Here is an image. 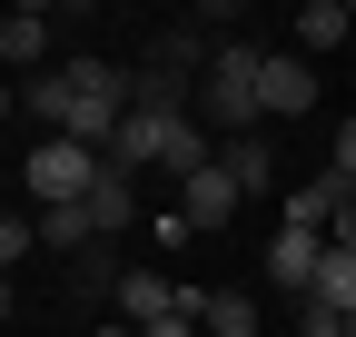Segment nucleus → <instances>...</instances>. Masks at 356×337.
Segmentation results:
<instances>
[{"mask_svg":"<svg viewBox=\"0 0 356 337\" xmlns=\"http://www.w3.org/2000/svg\"><path fill=\"white\" fill-rule=\"evenodd\" d=\"M346 30H356V10H346V0H307V10L287 20L297 60H327V50H346Z\"/></svg>","mask_w":356,"mask_h":337,"instance_id":"obj_7","label":"nucleus"},{"mask_svg":"<svg viewBox=\"0 0 356 337\" xmlns=\"http://www.w3.org/2000/svg\"><path fill=\"white\" fill-rule=\"evenodd\" d=\"M198 327H208V337H257V298H248V288H208Z\"/></svg>","mask_w":356,"mask_h":337,"instance_id":"obj_12","label":"nucleus"},{"mask_svg":"<svg viewBox=\"0 0 356 337\" xmlns=\"http://www.w3.org/2000/svg\"><path fill=\"white\" fill-rule=\"evenodd\" d=\"M30 248H40V219H30V208H10V219H0V258H10V268H20V258H30Z\"/></svg>","mask_w":356,"mask_h":337,"instance_id":"obj_13","label":"nucleus"},{"mask_svg":"<svg viewBox=\"0 0 356 337\" xmlns=\"http://www.w3.org/2000/svg\"><path fill=\"white\" fill-rule=\"evenodd\" d=\"M317 268H327V238H307V228H277V238H267V288L317 298Z\"/></svg>","mask_w":356,"mask_h":337,"instance_id":"obj_5","label":"nucleus"},{"mask_svg":"<svg viewBox=\"0 0 356 337\" xmlns=\"http://www.w3.org/2000/svg\"><path fill=\"white\" fill-rule=\"evenodd\" d=\"M297 337H346V318H337L327 298H297Z\"/></svg>","mask_w":356,"mask_h":337,"instance_id":"obj_14","label":"nucleus"},{"mask_svg":"<svg viewBox=\"0 0 356 337\" xmlns=\"http://www.w3.org/2000/svg\"><path fill=\"white\" fill-rule=\"evenodd\" d=\"M238 198H248V189L228 179V159H208L198 179H178V219H188V228L208 238V228H228V219H238Z\"/></svg>","mask_w":356,"mask_h":337,"instance_id":"obj_4","label":"nucleus"},{"mask_svg":"<svg viewBox=\"0 0 356 337\" xmlns=\"http://www.w3.org/2000/svg\"><path fill=\"white\" fill-rule=\"evenodd\" d=\"M89 228H99V248L139 228V179H129V168H99V189H89Z\"/></svg>","mask_w":356,"mask_h":337,"instance_id":"obj_6","label":"nucleus"},{"mask_svg":"<svg viewBox=\"0 0 356 337\" xmlns=\"http://www.w3.org/2000/svg\"><path fill=\"white\" fill-rule=\"evenodd\" d=\"M99 337H139V327H119V318H99Z\"/></svg>","mask_w":356,"mask_h":337,"instance_id":"obj_17","label":"nucleus"},{"mask_svg":"<svg viewBox=\"0 0 356 337\" xmlns=\"http://www.w3.org/2000/svg\"><path fill=\"white\" fill-rule=\"evenodd\" d=\"M218 159H228V179H238L248 198H257V189H277V149H267L257 130H248V139H218Z\"/></svg>","mask_w":356,"mask_h":337,"instance_id":"obj_10","label":"nucleus"},{"mask_svg":"<svg viewBox=\"0 0 356 337\" xmlns=\"http://www.w3.org/2000/svg\"><path fill=\"white\" fill-rule=\"evenodd\" d=\"M30 219H40V248H60V258H89V238H99L89 228V198L79 208H30Z\"/></svg>","mask_w":356,"mask_h":337,"instance_id":"obj_11","label":"nucleus"},{"mask_svg":"<svg viewBox=\"0 0 356 337\" xmlns=\"http://www.w3.org/2000/svg\"><path fill=\"white\" fill-rule=\"evenodd\" d=\"M346 337H356V318H346Z\"/></svg>","mask_w":356,"mask_h":337,"instance_id":"obj_18","label":"nucleus"},{"mask_svg":"<svg viewBox=\"0 0 356 337\" xmlns=\"http://www.w3.org/2000/svg\"><path fill=\"white\" fill-rule=\"evenodd\" d=\"M257 109H267V119H307V109H317V60L267 50V70H257Z\"/></svg>","mask_w":356,"mask_h":337,"instance_id":"obj_3","label":"nucleus"},{"mask_svg":"<svg viewBox=\"0 0 356 337\" xmlns=\"http://www.w3.org/2000/svg\"><path fill=\"white\" fill-rule=\"evenodd\" d=\"M337 198H346V179H317V189H287V208H277V228H307V238H327V228H337Z\"/></svg>","mask_w":356,"mask_h":337,"instance_id":"obj_9","label":"nucleus"},{"mask_svg":"<svg viewBox=\"0 0 356 337\" xmlns=\"http://www.w3.org/2000/svg\"><path fill=\"white\" fill-rule=\"evenodd\" d=\"M99 168H109L99 149H79V139H40V149L20 159V198H30V208H79L89 189H99Z\"/></svg>","mask_w":356,"mask_h":337,"instance_id":"obj_2","label":"nucleus"},{"mask_svg":"<svg viewBox=\"0 0 356 337\" xmlns=\"http://www.w3.org/2000/svg\"><path fill=\"white\" fill-rule=\"evenodd\" d=\"M257 70H267L257 40H228V50H218V70L198 79V130H218V139L257 130Z\"/></svg>","mask_w":356,"mask_h":337,"instance_id":"obj_1","label":"nucleus"},{"mask_svg":"<svg viewBox=\"0 0 356 337\" xmlns=\"http://www.w3.org/2000/svg\"><path fill=\"white\" fill-rule=\"evenodd\" d=\"M139 337H208L198 318H159V327H139Z\"/></svg>","mask_w":356,"mask_h":337,"instance_id":"obj_16","label":"nucleus"},{"mask_svg":"<svg viewBox=\"0 0 356 337\" xmlns=\"http://www.w3.org/2000/svg\"><path fill=\"white\" fill-rule=\"evenodd\" d=\"M0 60L40 79V60H50V10H10V20H0Z\"/></svg>","mask_w":356,"mask_h":337,"instance_id":"obj_8","label":"nucleus"},{"mask_svg":"<svg viewBox=\"0 0 356 337\" xmlns=\"http://www.w3.org/2000/svg\"><path fill=\"white\" fill-rule=\"evenodd\" d=\"M327 179H346V189H356V119H337V159H327Z\"/></svg>","mask_w":356,"mask_h":337,"instance_id":"obj_15","label":"nucleus"}]
</instances>
